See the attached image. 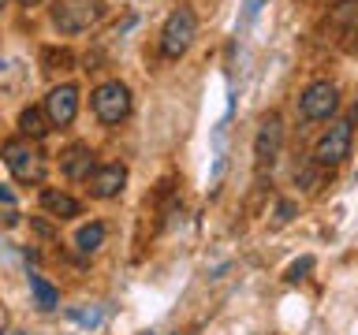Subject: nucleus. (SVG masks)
I'll use <instances>...</instances> for the list:
<instances>
[{"instance_id":"6","label":"nucleus","mask_w":358,"mask_h":335,"mask_svg":"<svg viewBox=\"0 0 358 335\" xmlns=\"http://www.w3.org/2000/svg\"><path fill=\"white\" fill-rule=\"evenodd\" d=\"M336 105H340V89H336V82H329V78L310 82L299 97V112L306 119H329L336 112Z\"/></svg>"},{"instance_id":"8","label":"nucleus","mask_w":358,"mask_h":335,"mask_svg":"<svg viewBox=\"0 0 358 335\" xmlns=\"http://www.w3.org/2000/svg\"><path fill=\"white\" fill-rule=\"evenodd\" d=\"M280 145H284V119H280V112H268L262 119V127H257V138H254V161L273 164Z\"/></svg>"},{"instance_id":"1","label":"nucleus","mask_w":358,"mask_h":335,"mask_svg":"<svg viewBox=\"0 0 358 335\" xmlns=\"http://www.w3.org/2000/svg\"><path fill=\"white\" fill-rule=\"evenodd\" d=\"M105 15V0H56L52 4V22L60 34H83L97 27Z\"/></svg>"},{"instance_id":"10","label":"nucleus","mask_w":358,"mask_h":335,"mask_svg":"<svg viewBox=\"0 0 358 335\" xmlns=\"http://www.w3.org/2000/svg\"><path fill=\"white\" fill-rule=\"evenodd\" d=\"M94 149L83 142H75V145H67V149L60 153V172L67 179H90V172H94Z\"/></svg>"},{"instance_id":"12","label":"nucleus","mask_w":358,"mask_h":335,"mask_svg":"<svg viewBox=\"0 0 358 335\" xmlns=\"http://www.w3.org/2000/svg\"><path fill=\"white\" fill-rule=\"evenodd\" d=\"M49 116H45V108H22V116H19V134L22 138H30V142H41L45 134H49Z\"/></svg>"},{"instance_id":"19","label":"nucleus","mask_w":358,"mask_h":335,"mask_svg":"<svg viewBox=\"0 0 358 335\" xmlns=\"http://www.w3.org/2000/svg\"><path fill=\"white\" fill-rule=\"evenodd\" d=\"M355 119H358V97H355Z\"/></svg>"},{"instance_id":"4","label":"nucleus","mask_w":358,"mask_h":335,"mask_svg":"<svg viewBox=\"0 0 358 335\" xmlns=\"http://www.w3.org/2000/svg\"><path fill=\"white\" fill-rule=\"evenodd\" d=\"M90 105H94V116L108 127H116L131 116V89L123 82H101L94 94H90Z\"/></svg>"},{"instance_id":"5","label":"nucleus","mask_w":358,"mask_h":335,"mask_svg":"<svg viewBox=\"0 0 358 335\" xmlns=\"http://www.w3.org/2000/svg\"><path fill=\"white\" fill-rule=\"evenodd\" d=\"M355 123L351 119H336L329 131L317 138V145H313V161H317L321 168H336L343 164L347 156H351V138H355Z\"/></svg>"},{"instance_id":"14","label":"nucleus","mask_w":358,"mask_h":335,"mask_svg":"<svg viewBox=\"0 0 358 335\" xmlns=\"http://www.w3.org/2000/svg\"><path fill=\"white\" fill-rule=\"evenodd\" d=\"M101 242H105V223H86V228H78V234H75L78 253H94V250H101Z\"/></svg>"},{"instance_id":"2","label":"nucleus","mask_w":358,"mask_h":335,"mask_svg":"<svg viewBox=\"0 0 358 335\" xmlns=\"http://www.w3.org/2000/svg\"><path fill=\"white\" fill-rule=\"evenodd\" d=\"M4 164L19 183H41L45 179V153L30 138H11L4 145Z\"/></svg>"},{"instance_id":"3","label":"nucleus","mask_w":358,"mask_h":335,"mask_svg":"<svg viewBox=\"0 0 358 335\" xmlns=\"http://www.w3.org/2000/svg\"><path fill=\"white\" fill-rule=\"evenodd\" d=\"M194 38H198L194 11H190V8H176L172 15L164 19V27H161V52L168 56V60H179V56L194 45Z\"/></svg>"},{"instance_id":"9","label":"nucleus","mask_w":358,"mask_h":335,"mask_svg":"<svg viewBox=\"0 0 358 335\" xmlns=\"http://www.w3.org/2000/svg\"><path fill=\"white\" fill-rule=\"evenodd\" d=\"M90 194L101 198V201H108V198H120L123 194V186H127V168L123 164H101L90 172Z\"/></svg>"},{"instance_id":"16","label":"nucleus","mask_w":358,"mask_h":335,"mask_svg":"<svg viewBox=\"0 0 358 335\" xmlns=\"http://www.w3.org/2000/svg\"><path fill=\"white\" fill-rule=\"evenodd\" d=\"M291 216H295V201H280L276 205V228H284V223H291Z\"/></svg>"},{"instance_id":"17","label":"nucleus","mask_w":358,"mask_h":335,"mask_svg":"<svg viewBox=\"0 0 358 335\" xmlns=\"http://www.w3.org/2000/svg\"><path fill=\"white\" fill-rule=\"evenodd\" d=\"M0 201H4V205H11V201H15V194H11L4 183H0Z\"/></svg>"},{"instance_id":"11","label":"nucleus","mask_w":358,"mask_h":335,"mask_svg":"<svg viewBox=\"0 0 358 335\" xmlns=\"http://www.w3.org/2000/svg\"><path fill=\"white\" fill-rule=\"evenodd\" d=\"M41 209L49 212V216H56V220H71V216H78L83 212V205L71 198V194H64V190H41Z\"/></svg>"},{"instance_id":"7","label":"nucleus","mask_w":358,"mask_h":335,"mask_svg":"<svg viewBox=\"0 0 358 335\" xmlns=\"http://www.w3.org/2000/svg\"><path fill=\"white\" fill-rule=\"evenodd\" d=\"M45 116H49L52 127H67V123H75V116H78V89L71 82L52 86L49 97H45Z\"/></svg>"},{"instance_id":"13","label":"nucleus","mask_w":358,"mask_h":335,"mask_svg":"<svg viewBox=\"0 0 358 335\" xmlns=\"http://www.w3.org/2000/svg\"><path fill=\"white\" fill-rule=\"evenodd\" d=\"M30 295H34V306H38L41 313H52L56 306H60V290H56L45 276H30Z\"/></svg>"},{"instance_id":"20","label":"nucleus","mask_w":358,"mask_h":335,"mask_svg":"<svg viewBox=\"0 0 358 335\" xmlns=\"http://www.w3.org/2000/svg\"><path fill=\"white\" fill-rule=\"evenodd\" d=\"M4 8H8V0H0V11H4Z\"/></svg>"},{"instance_id":"18","label":"nucleus","mask_w":358,"mask_h":335,"mask_svg":"<svg viewBox=\"0 0 358 335\" xmlns=\"http://www.w3.org/2000/svg\"><path fill=\"white\" fill-rule=\"evenodd\" d=\"M19 4H22V8H34V4H41V0H19Z\"/></svg>"},{"instance_id":"15","label":"nucleus","mask_w":358,"mask_h":335,"mask_svg":"<svg viewBox=\"0 0 358 335\" xmlns=\"http://www.w3.org/2000/svg\"><path fill=\"white\" fill-rule=\"evenodd\" d=\"M310 268H313V257H302V261H295V265H291L287 268V283H299V279H306V272H310Z\"/></svg>"}]
</instances>
